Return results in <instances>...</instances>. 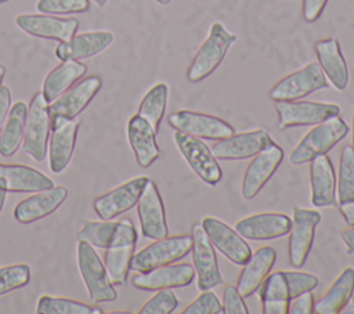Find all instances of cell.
<instances>
[{
  "instance_id": "cell-1",
  "label": "cell",
  "mask_w": 354,
  "mask_h": 314,
  "mask_svg": "<svg viewBox=\"0 0 354 314\" xmlns=\"http://www.w3.org/2000/svg\"><path fill=\"white\" fill-rule=\"evenodd\" d=\"M235 40L236 36L227 30L221 22H213L207 37L198 48L187 69V79L198 83L210 76L223 62Z\"/></svg>"
},
{
  "instance_id": "cell-2",
  "label": "cell",
  "mask_w": 354,
  "mask_h": 314,
  "mask_svg": "<svg viewBox=\"0 0 354 314\" xmlns=\"http://www.w3.org/2000/svg\"><path fill=\"white\" fill-rule=\"evenodd\" d=\"M348 133V126L339 116H330L321 123L314 124L311 130L299 141L290 152L289 160L293 165H304L315 156L328 154Z\"/></svg>"
},
{
  "instance_id": "cell-3",
  "label": "cell",
  "mask_w": 354,
  "mask_h": 314,
  "mask_svg": "<svg viewBox=\"0 0 354 314\" xmlns=\"http://www.w3.org/2000/svg\"><path fill=\"white\" fill-rule=\"evenodd\" d=\"M137 243V231L127 217L118 221L115 234L105 249V268L113 285H124Z\"/></svg>"
},
{
  "instance_id": "cell-4",
  "label": "cell",
  "mask_w": 354,
  "mask_h": 314,
  "mask_svg": "<svg viewBox=\"0 0 354 314\" xmlns=\"http://www.w3.org/2000/svg\"><path fill=\"white\" fill-rule=\"evenodd\" d=\"M191 235H171L153 239L141 250L133 255L130 270L136 273H147L152 268L176 263L191 252Z\"/></svg>"
},
{
  "instance_id": "cell-5",
  "label": "cell",
  "mask_w": 354,
  "mask_h": 314,
  "mask_svg": "<svg viewBox=\"0 0 354 314\" xmlns=\"http://www.w3.org/2000/svg\"><path fill=\"white\" fill-rule=\"evenodd\" d=\"M77 264L90 299L94 303L116 300L118 293L109 279L105 264L101 261L94 246L84 241L77 243Z\"/></svg>"
},
{
  "instance_id": "cell-6",
  "label": "cell",
  "mask_w": 354,
  "mask_h": 314,
  "mask_svg": "<svg viewBox=\"0 0 354 314\" xmlns=\"http://www.w3.org/2000/svg\"><path fill=\"white\" fill-rule=\"evenodd\" d=\"M174 144L195 174L209 185L214 187L223 177L221 167L212 149L198 137L176 130Z\"/></svg>"
},
{
  "instance_id": "cell-7",
  "label": "cell",
  "mask_w": 354,
  "mask_h": 314,
  "mask_svg": "<svg viewBox=\"0 0 354 314\" xmlns=\"http://www.w3.org/2000/svg\"><path fill=\"white\" fill-rule=\"evenodd\" d=\"M51 130L48 102L43 93H36L28 107V116L24 134V151L32 159L43 162L47 156V144Z\"/></svg>"
},
{
  "instance_id": "cell-8",
  "label": "cell",
  "mask_w": 354,
  "mask_h": 314,
  "mask_svg": "<svg viewBox=\"0 0 354 314\" xmlns=\"http://www.w3.org/2000/svg\"><path fill=\"white\" fill-rule=\"evenodd\" d=\"M326 87L328 80L319 64L310 62L278 80L270 90V98L274 101H295Z\"/></svg>"
},
{
  "instance_id": "cell-9",
  "label": "cell",
  "mask_w": 354,
  "mask_h": 314,
  "mask_svg": "<svg viewBox=\"0 0 354 314\" xmlns=\"http://www.w3.org/2000/svg\"><path fill=\"white\" fill-rule=\"evenodd\" d=\"M321 221V213L315 209H306L301 206L293 207L292 227L288 239V256L293 267L300 268L311 250L315 228Z\"/></svg>"
},
{
  "instance_id": "cell-10",
  "label": "cell",
  "mask_w": 354,
  "mask_h": 314,
  "mask_svg": "<svg viewBox=\"0 0 354 314\" xmlns=\"http://www.w3.org/2000/svg\"><path fill=\"white\" fill-rule=\"evenodd\" d=\"M191 238H192L191 253H192V261H194V268L196 274L198 289L202 292V290L212 289L217 285H221L223 277L218 268L214 246L207 238L201 223H195L192 225Z\"/></svg>"
},
{
  "instance_id": "cell-11",
  "label": "cell",
  "mask_w": 354,
  "mask_h": 314,
  "mask_svg": "<svg viewBox=\"0 0 354 314\" xmlns=\"http://www.w3.org/2000/svg\"><path fill=\"white\" fill-rule=\"evenodd\" d=\"M275 111L281 129L317 124L330 116L340 115V107L337 104L297 100L275 101Z\"/></svg>"
},
{
  "instance_id": "cell-12",
  "label": "cell",
  "mask_w": 354,
  "mask_h": 314,
  "mask_svg": "<svg viewBox=\"0 0 354 314\" xmlns=\"http://www.w3.org/2000/svg\"><path fill=\"white\" fill-rule=\"evenodd\" d=\"M167 122L174 130H180L205 140L217 141L235 133V129L227 120L214 115L188 109H180L170 113Z\"/></svg>"
},
{
  "instance_id": "cell-13",
  "label": "cell",
  "mask_w": 354,
  "mask_h": 314,
  "mask_svg": "<svg viewBox=\"0 0 354 314\" xmlns=\"http://www.w3.org/2000/svg\"><path fill=\"white\" fill-rule=\"evenodd\" d=\"M201 225L212 245L230 261L236 266H243L250 259L253 253L252 248L235 228L212 216L203 217Z\"/></svg>"
},
{
  "instance_id": "cell-14",
  "label": "cell",
  "mask_w": 354,
  "mask_h": 314,
  "mask_svg": "<svg viewBox=\"0 0 354 314\" xmlns=\"http://www.w3.org/2000/svg\"><path fill=\"white\" fill-rule=\"evenodd\" d=\"M282 159L283 149L274 141L254 155L252 162L248 165L242 178L241 191L243 199L250 201L263 190V187L279 167Z\"/></svg>"
},
{
  "instance_id": "cell-15",
  "label": "cell",
  "mask_w": 354,
  "mask_h": 314,
  "mask_svg": "<svg viewBox=\"0 0 354 314\" xmlns=\"http://www.w3.org/2000/svg\"><path fill=\"white\" fill-rule=\"evenodd\" d=\"M147 181L148 177L140 176L97 196L93 201V207L98 217L101 220H113L119 214L134 207Z\"/></svg>"
},
{
  "instance_id": "cell-16",
  "label": "cell",
  "mask_w": 354,
  "mask_h": 314,
  "mask_svg": "<svg viewBox=\"0 0 354 314\" xmlns=\"http://www.w3.org/2000/svg\"><path fill=\"white\" fill-rule=\"evenodd\" d=\"M137 214L145 238L160 239L169 235L165 205L156 184L151 178H148L137 202Z\"/></svg>"
},
{
  "instance_id": "cell-17",
  "label": "cell",
  "mask_w": 354,
  "mask_h": 314,
  "mask_svg": "<svg viewBox=\"0 0 354 314\" xmlns=\"http://www.w3.org/2000/svg\"><path fill=\"white\" fill-rule=\"evenodd\" d=\"M271 142L272 138L266 129H256L217 140L210 149L216 159L241 160L254 156Z\"/></svg>"
},
{
  "instance_id": "cell-18",
  "label": "cell",
  "mask_w": 354,
  "mask_h": 314,
  "mask_svg": "<svg viewBox=\"0 0 354 314\" xmlns=\"http://www.w3.org/2000/svg\"><path fill=\"white\" fill-rule=\"evenodd\" d=\"M102 82L98 76H87L75 86H71L55 101L48 104L50 120L65 118L75 119L91 102L94 95L100 91Z\"/></svg>"
},
{
  "instance_id": "cell-19",
  "label": "cell",
  "mask_w": 354,
  "mask_h": 314,
  "mask_svg": "<svg viewBox=\"0 0 354 314\" xmlns=\"http://www.w3.org/2000/svg\"><path fill=\"white\" fill-rule=\"evenodd\" d=\"M79 122L76 119L58 118L51 120V136L48 141V166L54 174L62 173L73 155Z\"/></svg>"
},
{
  "instance_id": "cell-20",
  "label": "cell",
  "mask_w": 354,
  "mask_h": 314,
  "mask_svg": "<svg viewBox=\"0 0 354 314\" xmlns=\"http://www.w3.org/2000/svg\"><path fill=\"white\" fill-rule=\"evenodd\" d=\"M195 268L189 263H170L131 278L133 286L142 290H159L188 286L194 281Z\"/></svg>"
},
{
  "instance_id": "cell-21",
  "label": "cell",
  "mask_w": 354,
  "mask_h": 314,
  "mask_svg": "<svg viewBox=\"0 0 354 314\" xmlns=\"http://www.w3.org/2000/svg\"><path fill=\"white\" fill-rule=\"evenodd\" d=\"M15 24L30 36L58 41H68L79 28L76 18H59L46 14H21L15 18Z\"/></svg>"
},
{
  "instance_id": "cell-22",
  "label": "cell",
  "mask_w": 354,
  "mask_h": 314,
  "mask_svg": "<svg viewBox=\"0 0 354 314\" xmlns=\"http://www.w3.org/2000/svg\"><path fill=\"white\" fill-rule=\"evenodd\" d=\"M292 227V219L283 213L266 212L246 216L236 221V232L249 241H268L286 235Z\"/></svg>"
},
{
  "instance_id": "cell-23",
  "label": "cell",
  "mask_w": 354,
  "mask_h": 314,
  "mask_svg": "<svg viewBox=\"0 0 354 314\" xmlns=\"http://www.w3.org/2000/svg\"><path fill=\"white\" fill-rule=\"evenodd\" d=\"M68 190L62 185L33 192V195L22 199L14 207V219L21 224H29L41 220L54 213L66 199Z\"/></svg>"
},
{
  "instance_id": "cell-24",
  "label": "cell",
  "mask_w": 354,
  "mask_h": 314,
  "mask_svg": "<svg viewBox=\"0 0 354 314\" xmlns=\"http://www.w3.org/2000/svg\"><path fill=\"white\" fill-rule=\"evenodd\" d=\"M310 184L313 206H337L335 167L328 154L310 160Z\"/></svg>"
},
{
  "instance_id": "cell-25",
  "label": "cell",
  "mask_w": 354,
  "mask_h": 314,
  "mask_svg": "<svg viewBox=\"0 0 354 314\" xmlns=\"http://www.w3.org/2000/svg\"><path fill=\"white\" fill-rule=\"evenodd\" d=\"M113 41V35L108 30H93L73 35L68 41H59L55 55L61 61L84 59L94 57L108 48Z\"/></svg>"
},
{
  "instance_id": "cell-26",
  "label": "cell",
  "mask_w": 354,
  "mask_h": 314,
  "mask_svg": "<svg viewBox=\"0 0 354 314\" xmlns=\"http://www.w3.org/2000/svg\"><path fill=\"white\" fill-rule=\"evenodd\" d=\"M277 260V252L272 246L264 245L252 253L250 259L243 264V268L236 281V289L243 297L252 296L266 277L271 273Z\"/></svg>"
},
{
  "instance_id": "cell-27",
  "label": "cell",
  "mask_w": 354,
  "mask_h": 314,
  "mask_svg": "<svg viewBox=\"0 0 354 314\" xmlns=\"http://www.w3.org/2000/svg\"><path fill=\"white\" fill-rule=\"evenodd\" d=\"M314 48L318 58V64L324 75L332 83V86L339 91L346 90L348 86L350 75L339 41L335 37L321 39L315 43Z\"/></svg>"
},
{
  "instance_id": "cell-28",
  "label": "cell",
  "mask_w": 354,
  "mask_h": 314,
  "mask_svg": "<svg viewBox=\"0 0 354 314\" xmlns=\"http://www.w3.org/2000/svg\"><path fill=\"white\" fill-rule=\"evenodd\" d=\"M127 138L136 160L141 167H149L159 158L160 149L156 142V133L138 113L129 119Z\"/></svg>"
},
{
  "instance_id": "cell-29",
  "label": "cell",
  "mask_w": 354,
  "mask_h": 314,
  "mask_svg": "<svg viewBox=\"0 0 354 314\" xmlns=\"http://www.w3.org/2000/svg\"><path fill=\"white\" fill-rule=\"evenodd\" d=\"M0 178L10 192H37L54 187L50 177L25 165H0Z\"/></svg>"
},
{
  "instance_id": "cell-30",
  "label": "cell",
  "mask_w": 354,
  "mask_h": 314,
  "mask_svg": "<svg viewBox=\"0 0 354 314\" xmlns=\"http://www.w3.org/2000/svg\"><path fill=\"white\" fill-rule=\"evenodd\" d=\"M354 293V268L346 267L332 282L329 289L314 302V313L337 314L353 297Z\"/></svg>"
},
{
  "instance_id": "cell-31",
  "label": "cell",
  "mask_w": 354,
  "mask_h": 314,
  "mask_svg": "<svg viewBox=\"0 0 354 314\" xmlns=\"http://www.w3.org/2000/svg\"><path fill=\"white\" fill-rule=\"evenodd\" d=\"M87 72V66L76 59L62 61L55 66L44 79L43 95L48 104L55 101L61 94H64L75 82H77Z\"/></svg>"
},
{
  "instance_id": "cell-32",
  "label": "cell",
  "mask_w": 354,
  "mask_h": 314,
  "mask_svg": "<svg viewBox=\"0 0 354 314\" xmlns=\"http://www.w3.org/2000/svg\"><path fill=\"white\" fill-rule=\"evenodd\" d=\"M257 290L264 314H288L290 297L283 271L268 274Z\"/></svg>"
},
{
  "instance_id": "cell-33",
  "label": "cell",
  "mask_w": 354,
  "mask_h": 314,
  "mask_svg": "<svg viewBox=\"0 0 354 314\" xmlns=\"http://www.w3.org/2000/svg\"><path fill=\"white\" fill-rule=\"evenodd\" d=\"M28 107L25 102H15L7 115V119L0 130V155L12 156L24 141Z\"/></svg>"
},
{
  "instance_id": "cell-34",
  "label": "cell",
  "mask_w": 354,
  "mask_h": 314,
  "mask_svg": "<svg viewBox=\"0 0 354 314\" xmlns=\"http://www.w3.org/2000/svg\"><path fill=\"white\" fill-rule=\"evenodd\" d=\"M167 95H169V87L166 83L160 82L152 86L145 95L142 97L137 113L142 116L155 130L158 134L160 122L163 119L165 111H166V104H167Z\"/></svg>"
},
{
  "instance_id": "cell-35",
  "label": "cell",
  "mask_w": 354,
  "mask_h": 314,
  "mask_svg": "<svg viewBox=\"0 0 354 314\" xmlns=\"http://www.w3.org/2000/svg\"><path fill=\"white\" fill-rule=\"evenodd\" d=\"M36 313L37 314H101L102 310L100 307H93L77 300L41 295L37 300Z\"/></svg>"
},
{
  "instance_id": "cell-36",
  "label": "cell",
  "mask_w": 354,
  "mask_h": 314,
  "mask_svg": "<svg viewBox=\"0 0 354 314\" xmlns=\"http://www.w3.org/2000/svg\"><path fill=\"white\" fill-rule=\"evenodd\" d=\"M354 199V148L344 145L340 151L337 172V203Z\"/></svg>"
},
{
  "instance_id": "cell-37",
  "label": "cell",
  "mask_w": 354,
  "mask_h": 314,
  "mask_svg": "<svg viewBox=\"0 0 354 314\" xmlns=\"http://www.w3.org/2000/svg\"><path fill=\"white\" fill-rule=\"evenodd\" d=\"M118 221L101 220V221H84L82 230L77 232L79 241H84L94 248L106 249L116 230Z\"/></svg>"
},
{
  "instance_id": "cell-38",
  "label": "cell",
  "mask_w": 354,
  "mask_h": 314,
  "mask_svg": "<svg viewBox=\"0 0 354 314\" xmlns=\"http://www.w3.org/2000/svg\"><path fill=\"white\" fill-rule=\"evenodd\" d=\"M30 279V268L28 264H12L0 267V296L24 288Z\"/></svg>"
},
{
  "instance_id": "cell-39",
  "label": "cell",
  "mask_w": 354,
  "mask_h": 314,
  "mask_svg": "<svg viewBox=\"0 0 354 314\" xmlns=\"http://www.w3.org/2000/svg\"><path fill=\"white\" fill-rule=\"evenodd\" d=\"M178 306V300L171 289H159L141 308L140 314H170Z\"/></svg>"
},
{
  "instance_id": "cell-40",
  "label": "cell",
  "mask_w": 354,
  "mask_h": 314,
  "mask_svg": "<svg viewBox=\"0 0 354 314\" xmlns=\"http://www.w3.org/2000/svg\"><path fill=\"white\" fill-rule=\"evenodd\" d=\"M37 10L43 14H72L84 12L90 7L88 0H39Z\"/></svg>"
},
{
  "instance_id": "cell-41",
  "label": "cell",
  "mask_w": 354,
  "mask_h": 314,
  "mask_svg": "<svg viewBox=\"0 0 354 314\" xmlns=\"http://www.w3.org/2000/svg\"><path fill=\"white\" fill-rule=\"evenodd\" d=\"M288 289H289V297L290 300L296 296L301 295L303 292L313 290L318 286V278L311 273H303V271H283Z\"/></svg>"
},
{
  "instance_id": "cell-42",
  "label": "cell",
  "mask_w": 354,
  "mask_h": 314,
  "mask_svg": "<svg viewBox=\"0 0 354 314\" xmlns=\"http://www.w3.org/2000/svg\"><path fill=\"white\" fill-rule=\"evenodd\" d=\"M183 314H223V306L217 296L210 290H202V293L191 302Z\"/></svg>"
},
{
  "instance_id": "cell-43",
  "label": "cell",
  "mask_w": 354,
  "mask_h": 314,
  "mask_svg": "<svg viewBox=\"0 0 354 314\" xmlns=\"http://www.w3.org/2000/svg\"><path fill=\"white\" fill-rule=\"evenodd\" d=\"M223 314H248L249 310L243 302V296L236 286L227 285L223 290Z\"/></svg>"
},
{
  "instance_id": "cell-44",
  "label": "cell",
  "mask_w": 354,
  "mask_h": 314,
  "mask_svg": "<svg viewBox=\"0 0 354 314\" xmlns=\"http://www.w3.org/2000/svg\"><path fill=\"white\" fill-rule=\"evenodd\" d=\"M314 295L313 290L303 292L289 303V314H313L314 313Z\"/></svg>"
},
{
  "instance_id": "cell-45",
  "label": "cell",
  "mask_w": 354,
  "mask_h": 314,
  "mask_svg": "<svg viewBox=\"0 0 354 314\" xmlns=\"http://www.w3.org/2000/svg\"><path fill=\"white\" fill-rule=\"evenodd\" d=\"M326 4H328V0H303L301 14L304 21L310 24L315 22L321 17Z\"/></svg>"
},
{
  "instance_id": "cell-46",
  "label": "cell",
  "mask_w": 354,
  "mask_h": 314,
  "mask_svg": "<svg viewBox=\"0 0 354 314\" xmlns=\"http://www.w3.org/2000/svg\"><path fill=\"white\" fill-rule=\"evenodd\" d=\"M11 107V91L7 86H0V130L7 119Z\"/></svg>"
},
{
  "instance_id": "cell-47",
  "label": "cell",
  "mask_w": 354,
  "mask_h": 314,
  "mask_svg": "<svg viewBox=\"0 0 354 314\" xmlns=\"http://www.w3.org/2000/svg\"><path fill=\"white\" fill-rule=\"evenodd\" d=\"M339 206V210H340V214L343 216L344 219V223L350 227V225H354V199L353 201H348V202H342V203H337Z\"/></svg>"
},
{
  "instance_id": "cell-48",
  "label": "cell",
  "mask_w": 354,
  "mask_h": 314,
  "mask_svg": "<svg viewBox=\"0 0 354 314\" xmlns=\"http://www.w3.org/2000/svg\"><path fill=\"white\" fill-rule=\"evenodd\" d=\"M342 241L344 242L347 252L354 253V225H350L342 232Z\"/></svg>"
},
{
  "instance_id": "cell-49",
  "label": "cell",
  "mask_w": 354,
  "mask_h": 314,
  "mask_svg": "<svg viewBox=\"0 0 354 314\" xmlns=\"http://www.w3.org/2000/svg\"><path fill=\"white\" fill-rule=\"evenodd\" d=\"M7 188H6V184H4V180L0 178V212L4 206V202H6V195H7Z\"/></svg>"
},
{
  "instance_id": "cell-50",
  "label": "cell",
  "mask_w": 354,
  "mask_h": 314,
  "mask_svg": "<svg viewBox=\"0 0 354 314\" xmlns=\"http://www.w3.org/2000/svg\"><path fill=\"white\" fill-rule=\"evenodd\" d=\"M340 313L342 314H354V299L353 297L346 303V306L340 310Z\"/></svg>"
},
{
  "instance_id": "cell-51",
  "label": "cell",
  "mask_w": 354,
  "mask_h": 314,
  "mask_svg": "<svg viewBox=\"0 0 354 314\" xmlns=\"http://www.w3.org/2000/svg\"><path fill=\"white\" fill-rule=\"evenodd\" d=\"M4 75H6V68L0 64V86H1V82L4 79Z\"/></svg>"
},
{
  "instance_id": "cell-52",
  "label": "cell",
  "mask_w": 354,
  "mask_h": 314,
  "mask_svg": "<svg viewBox=\"0 0 354 314\" xmlns=\"http://www.w3.org/2000/svg\"><path fill=\"white\" fill-rule=\"evenodd\" d=\"M93 1H94L97 6H100V7H101V6H104V4L106 3V0H93Z\"/></svg>"
},
{
  "instance_id": "cell-53",
  "label": "cell",
  "mask_w": 354,
  "mask_h": 314,
  "mask_svg": "<svg viewBox=\"0 0 354 314\" xmlns=\"http://www.w3.org/2000/svg\"><path fill=\"white\" fill-rule=\"evenodd\" d=\"M155 1H158L159 4H169L170 3V0H155Z\"/></svg>"
},
{
  "instance_id": "cell-54",
  "label": "cell",
  "mask_w": 354,
  "mask_h": 314,
  "mask_svg": "<svg viewBox=\"0 0 354 314\" xmlns=\"http://www.w3.org/2000/svg\"><path fill=\"white\" fill-rule=\"evenodd\" d=\"M353 148H354V115H353Z\"/></svg>"
},
{
  "instance_id": "cell-55",
  "label": "cell",
  "mask_w": 354,
  "mask_h": 314,
  "mask_svg": "<svg viewBox=\"0 0 354 314\" xmlns=\"http://www.w3.org/2000/svg\"><path fill=\"white\" fill-rule=\"evenodd\" d=\"M4 1H7V0H0V3H4Z\"/></svg>"
}]
</instances>
